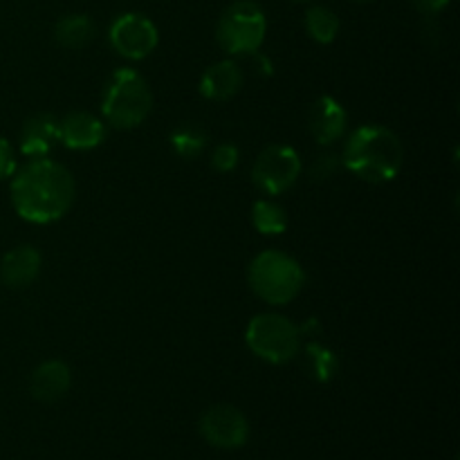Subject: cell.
<instances>
[{
	"mask_svg": "<svg viewBox=\"0 0 460 460\" xmlns=\"http://www.w3.org/2000/svg\"><path fill=\"white\" fill-rule=\"evenodd\" d=\"M305 31L319 45H331L340 34V18L332 9L314 4L305 12Z\"/></svg>",
	"mask_w": 460,
	"mask_h": 460,
	"instance_id": "obj_20",
	"label": "cell"
},
{
	"mask_svg": "<svg viewBox=\"0 0 460 460\" xmlns=\"http://www.w3.org/2000/svg\"><path fill=\"white\" fill-rule=\"evenodd\" d=\"M16 171V155H13L12 144L0 137V180L9 178Z\"/></svg>",
	"mask_w": 460,
	"mask_h": 460,
	"instance_id": "obj_23",
	"label": "cell"
},
{
	"mask_svg": "<svg viewBox=\"0 0 460 460\" xmlns=\"http://www.w3.org/2000/svg\"><path fill=\"white\" fill-rule=\"evenodd\" d=\"M200 436L218 449H238L250 440V420L234 404H216L200 416Z\"/></svg>",
	"mask_w": 460,
	"mask_h": 460,
	"instance_id": "obj_9",
	"label": "cell"
},
{
	"mask_svg": "<svg viewBox=\"0 0 460 460\" xmlns=\"http://www.w3.org/2000/svg\"><path fill=\"white\" fill-rule=\"evenodd\" d=\"M169 139L175 155H180L182 160H196V157H200L205 153L209 135H207V130L202 126L189 121V124H180L178 128H173Z\"/></svg>",
	"mask_w": 460,
	"mask_h": 460,
	"instance_id": "obj_19",
	"label": "cell"
},
{
	"mask_svg": "<svg viewBox=\"0 0 460 460\" xmlns=\"http://www.w3.org/2000/svg\"><path fill=\"white\" fill-rule=\"evenodd\" d=\"M341 166L368 184H385L398 178L404 164V146L386 126L367 124L346 137Z\"/></svg>",
	"mask_w": 460,
	"mask_h": 460,
	"instance_id": "obj_2",
	"label": "cell"
},
{
	"mask_svg": "<svg viewBox=\"0 0 460 460\" xmlns=\"http://www.w3.org/2000/svg\"><path fill=\"white\" fill-rule=\"evenodd\" d=\"M252 225L263 236H281L288 229V214L279 202L263 198L252 205Z\"/></svg>",
	"mask_w": 460,
	"mask_h": 460,
	"instance_id": "obj_18",
	"label": "cell"
},
{
	"mask_svg": "<svg viewBox=\"0 0 460 460\" xmlns=\"http://www.w3.org/2000/svg\"><path fill=\"white\" fill-rule=\"evenodd\" d=\"M413 7L418 9L425 16H434V13H440L449 4V0H411Z\"/></svg>",
	"mask_w": 460,
	"mask_h": 460,
	"instance_id": "obj_25",
	"label": "cell"
},
{
	"mask_svg": "<svg viewBox=\"0 0 460 460\" xmlns=\"http://www.w3.org/2000/svg\"><path fill=\"white\" fill-rule=\"evenodd\" d=\"M268 34V18L254 0H236L218 18L216 39L229 57L259 52Z\"/></svg>",
	"mask_w": 460,
	"mask_h": 460,
	"instance_id": "obj_5",
	"label": "cell"
},
{
	"mask_svg": "<svg viewBox=\"0 0 460 460\" xmlns=\"http://www.w3.org/2000/svg\"><path fill=\"white\" fill-rule=\"evenodd\" d=\"M308 130L322 146H332L349 130V112L331 94H322L308 111Z\"/></svg>",
	"mask_w": 460,
	"mask_h": 460,
	"instance_id": "obj_10",
	"label": "cell"
},
{
	"mask_svg": "<svg viewBox=\"0 0 460 460\" xmlns=\"http://www.w3.org/2000/svg\"><path fill=\"white\" fill-rule=\"evenodd\" d=\"M12 205L22 220L49 225L61 220L75 202V178L49 157H36L13 171Z\"/></svg>",
	"mask_w": 460,
	"mask_h": 460,
	"instance_id": "obj_1",
	"label": "cell"
},
{
	"mask_svg": "<svg viewBox=\"0 0 460 460\" xmlns=\"http://www.w3.org/2000/svg\"><path fill=\"white\" fill-rule=\"evenodd\" d=\"M72 386V371L61 359L39 364L30 376V394L39 402H58Z\"/></svg>",
	"mask_w": 460,
	"mask_h": 460,
	"instance_id": "obj_14",
	"label": "cell"
},
{
	"mask_svg": "<svg viewBox=\"0 0 460 460\" xmlns=\"http://www.w3.org/2000/svg\"><path fill=\"white\" fill-rule=\"evenodd\" d=\"M97 34V27H94L93 18L85 16V13H70V16H63L61 21L54 27V39L61 48L66 49H81L85 45H90V40Z\"/></svg>",
	"mask_w": 460,
	"mask_h": 460,
	"instance_id": "obj_17",
	"label": "cell"
},
{
	"mask_svg": "<svg viewBox=\"0 0 460 460\" xmlns=\"http://www.w3.org/2000/svg\"><path fill=\"white\" fill-rule=\"evenodd\" d=\"M238 162H241V151H238L236 144L223 142L211 151V166L218 173H232L238 166Z\"/></svg>",
	"mask_w": 460,
	"mask_h": 460,
	"instance_id": "obj_22",
	"label": "cell"
},
{
	"mask_svg": "<svg viewBox=\"0 0 460 460\" xmlns=\"http://www.w3.org/2000/svg\"><path fill=\"white\" fill-rule=\"evenodd\" d=\"M341 166V155L335 151H323L322 155L314 157L308 166V175L314 182H323V180H331L332 175L340 171Z\"/></svg>",
	"mask_w": 460,
	"mask_h": 460,
	"instance_id": "obj_21",
	"label": "cell"
},
{
	"mask_svg": "<svg viewBox=\"0 0 460 460\" xmlns=\"http://www.w3.org/2000/svg\"><path fill=\"white\" fill-rule=\"evenodd\" d=\"M243 58H247V61H250V67H252V72H254L256 76H270L274 72V66H272V61H270L268 57H265V54H261V52H252V54H247V57H243Z\"/></svg>",
	"mask_w": 460,
	"mask_h": 460,
	"instance_id": "obj_24",
	"label": "cell"
},
{
	"mask_svg": "<svg viewBox=\"0 0 460 460\" xmlns=\"http://www.w3.org/2000/svg\"><path fill=\"white\" fill-rule=\"evenodd\" d=\"M245 344L259 359L288 364L299 355L301 332L296 323L277 313H261L245 328Z\"/></svg>",
	"mask_w": 460,
	"mask_h": 460,
	"instance_id": "obj_6",
	"label": "cell"
},
{
	"mask_svg": "<svg viewBox=\"0 0 460 460\" xmlns=\"http://www.w3.org/2000/svg\"><path fill=\"white\" fill-rule=\"evenodd\" d=\"M252 292L270 305H288L305 286V272L295 256L265 250L252 259L247 270Z\"/></svg>",
	"mask_w": 460,
	"mask_h": 460,
	"instance_id": "obj_4",
	"label": "cell"
},
{
	"mask_svg": "<svg viewBox=\"0 0 460 460\" xmlns=\"http://www.w3.org/2000/svg\"><path fill=\"white\" fill-rule=\"evenodd\" d=\"M301 155L288 144H272L263 148L252 166V182L268 196H281L299 180Z\"/></svg>",
	"mask_w": 460,
	"mask_h": 460,
	"instance_id": "obj_7",
	"label": "cell"
},
{
	"mask_svg": "<svg viewBox=\"0 0 460 460\" xmlns=\"http://www.w3.org/2000/svg\"><path fill=\"white\" fill-rule=\"evenodd\" d=\"M355 3H371V0H355Z\"/></svg>",
	"mask_w": 460,
	"mask_h": 460,
	"instance_id": "obj_26",
	"label": "cell"
},
{
	"mask_svg": "<svg viewBox=\"0 0 460 460\" xmlns=\"http://www.w3.org/2000/svg\"><path fill=\"white\" fill-rule=\"evenodd\" d=\"M301 3H304V0H301Z\"/></svg>",
	"mask_w": 460,
	"mask_h": 460,
	"instance_id": "obj_27",
	"label": "cell"
},
{
	"mask_svg": "<svg viewBox=\"0 0 460 460\" xmlns=\"http://www.w3.org/2000/svg\"><path fill=\"white\" fill-rule=\"evenodd\" d=\"M245 81L241 63L234 58H223L207 67L200 76V94L209 102H229L236 97Z\"/></svg>",
	"mask_w": 460,
	"mask_h": 460,
	"instance_id": "obj_12",
	"label": "cell"
},
{
	"mask_svg": "<svg viewBox=\"0 0 460 460\" xmlns=\"http://www.w3.org/2000/svg\"><path fill=\"white\" fill-rule=\"evenodd\" d=\"M108 124L85 111H72L58 119V142L70 151H93L106 139Z\"/></svg>",
	"mask_w": 460,
	"mask_h": 460,
	"instance_id": "obj_11",
	"label": "cell"
},
{
	"mask_svg": "<svg viewBox=\"0 0 460 460\" xmlns=\"http://www.w3.org/2000/svg\"><path fill=\"white\" fill-rule=\"evenodd\" d=\"M21 153L30 160L48 157L58 142V117L52 112H39L31 115L21 128Z\"/></svg>",
	"mask_w": 460,
	"mask_h": 460,
	"instance_id": "obj_13",
	"label": "cell"
},
{
	"mask_svg": "<svg viewBox=\"0 0 460 460\" xmlns=\"http://www.w3.org/2000/svg\"><path fill=\"white\" fill-rule=\"evenodd\" d=\"M153 111L148 81L133 67H119L106 81L102 93L103 121L112 128L130 130L146 121Z\"/></svg>",
	"mask_w": 460,
	"mask_h": 460,
	"instance_id": "obj_3",
	"label": "cell"
},
{
	"mask_svg": "<svg viewBox=\"0 0 460 460\" xmlns=\"http://www.w3.org/2000/svg\"><path fill=\"white\" fill-rule=\"evenodd\" d=\"M108 40L119 57L128 58V61H142L148 54L155 52L157 43H160V31L148 16L128 12L112 21L111 30H108Z\"/></svg>",
	"mask_w": 460,
	"mask_h": 460,
	"instance_id": "obj_8",
	"label": "cell"
},
{
	"mask_svg": "<svg viewBox=\"0 0 460 460\" xmlns=\"http://www.w3.org/2000/svg\"><path fill=\"white\" fill-rule=\"evenodd\" d=\"M43 256L34 245H18L9 250L0 261V281L7 288H27L39 279Z\"/></svg>",
	"mask_w": 460,
	"mask_h": 460,
	"instance_id": "obj_15",
	"label": "cell"
},
{
	"mask_svg": "<svg viewBox=\"0 0 460 460\" xmlns=\"http://www.w3.org/2000/svg\"><path fill=\"white\" fill-rule=\"evenodd\" d=\"M304 364L308 376L313 377L314 382H322V385H328V382L335 380L340 376V358L332 349H328L326 344L317 340H310L308 344L304 346Z\"/></svg>",
	"mask_w": 460,
	"mask_h": 460,
	"instance_id": "obj_16",
	"label": "cell"
}]
</instances>
